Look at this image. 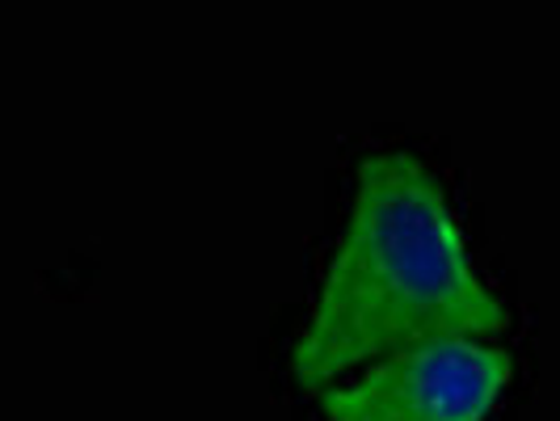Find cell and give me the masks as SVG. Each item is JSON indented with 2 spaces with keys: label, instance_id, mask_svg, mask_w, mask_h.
Here are the masks:
<instances>
[{
  "label": "cell",
  "instance_id": "6da1fadb",
  "mask_svg": "<svg viewBox=\"0 0 560 421\" xmlns=\"http://www.w3.org/2000/svg\"><path fill=\"white\" fill-rule=\"evenodd\" d=\"M505 308L472 266L443 182L413 152L359 165L350 215L291 350L300 388L325 393L430 337H489Z\"/></svg>",
  "mask_w": 560,
  "mask_h": 421
},
{
  "label": "cell",
  "instance_id": "7a4b0ae2",
  "mask_svg": "<svg viewBox=\"0 0 560 421\" xmlns=\"http://www.w3.org/2000/svg\"><path fill=\"white\" fill-rule=\"evenodd\" d=\"M514 379L485 337H430L316 393L329 421H489Z\"/></svg>",
  "mask_w": 560,
  "mask_h": 421
}]
</instances>
